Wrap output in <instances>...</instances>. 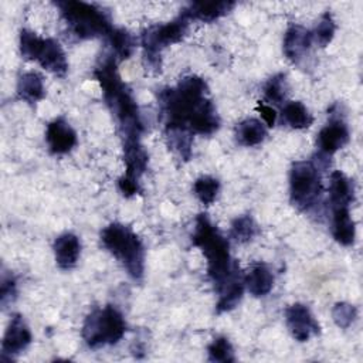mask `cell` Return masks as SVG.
<instances>
[{"label": "cell", "mask_w": 363, "mask_h": 363, "mask_svg": "<svg viewBox=\"0 0 363 363\" xmlns=\"http://www.w3.org/2000/svg\"><path fill=\"white\" fill-rule=\"evenodd\" d=\"M207 82L197 75L183 77L174 86L157 95L164 135L183 133L210 136L220 128L217 109L210 98Z\"/></svg>", "instance_id": "1"}, {"label": "cell", "mask_w": 363, "mask_h": 363, "mask_svg": "<svg viewBox=\"0 0 363 363\" xmlns=\"http://www.w3.org/2000/svg\"><path fill=\"white\" fill-rule=\"evenodd\" d=\"M191 242L207 262V277L217 294L216 313L234 309L242 298L244 272L230 254V242L211 223L207 214L200 213L194 220Z\"/></svg>", "instance_id": "2"}, {"label": "cell", "mask_w": 363, "mask_h": 363, "mask_svg": "<svg viewBox=\"0 0 363 363\" xmlns=\"http://www.w3.org/2000/svg\"><path fill=\"white\" fill-rule=\"evenodd\" d=\"M116 64L118 60L112 54L105 55L94 69V77L101 85L104 101L116 121L122 140L140 139L145 132L142 115L130 88L122 81Z\"/></svg>", "instance_id": "3"}, {"label": "cell", "mask_w": 363, "mask_h": 363, "mask_svg": "<svg viewBox=\"0 0 363 363\" xmlns=\"http://www.w3.org/2000/svg\"><path fill=\"white\" fill-rule=\"evenodd\" d=\"M99 237L102 247L123 267L126 274L135 282H142L146 251L138 234L130 227L115 221L105 225Z\"/></svg>", "instance_id": "4"}, {"label": "cell", "mask_w": 363, "mask_h": 363, "mask_svg": "<svg viewBox=\"0 0 363 363\" xmlns=\"http://www.w3.org/2000/svg\"><path fill=\"white\" fill-rule=\"evenodd\" d=\"M54 4L60 10L69 34L77 40L108 38L115 28L108 11L96 4L78 0H64Z\"/></svg>", "instance_id": "5"}, {"label": "cell", "mask_w": 363, "mask_h": 363, "mask_svg": "<svg viewBox=\"0 0 363 363\" xmlns=\"http://www.w3.org/2000/svg\"><path fill=\"white\" fill-rule=\"evenodd\" d=\"M126 333V322L115 305L94 308L84 319L81 336L88 347L116 345Z\"/></svg>", "instance_id": "6"}, {"label": "cell", "mask_w": 363, "mask_h": 363, "mask_svg": "<svg viewBox=\"0 0 363 363\" xmlns=\"http://www.w3.org/2000/svg\"><path fill=\"white\" fill-rule=\"evenodd\" d=\"M190 20L180 13L176 18L162 24H153L140 34L143 62L152 71H160L162 51L176 43H180L189 31Z\"/></svg>", "instance_id": "7"}, {"label": "cell", "mask_w": 363, "mask_h": 363, "mask_svg": "<svg viewBox=\"0 0 363 363\" xmlns=\"http://www.w3.org/2000/svg\"><path fill=\"white\" fill-rule=\"evenodd\" d=\"M322 169L315 160H296L289 169V201L302 213L319 204L322 197Z\"/></svg>", "instance_id": "8"}, {"label": "cell", "mask_w": 363, "mask_h": 363, "mask_svg": "<svg viewBox=\"0 0 363 363\" xmlns=\"http://www.w3.org/2000/svg\"><path fill=\"white\" fill-rule=\"evenodd\" d=\"M20 54L24 60L35 61L41 68L64 78L68 72V61L61 44L51 37H38L34 31L23 28L18 37Z\"/></svg>", "instance_id": "9"}, {"label": "cell", "mask_w": 363, "mask_h": 363, "mask_svg": "<svg viewBox=\"0 0 363 363\" xmlns=\"http://www.w3.org/2000/svg\"><path fill=\"white\" fill-rule=\"evenodd\" d=\"M125 173L118 179V187L125 197L140 193V177L147 170L149 155L140 139L122 140Z\"/></svg>", "instance_id": "10"}, {"label": "cell", "mask_w": 363, "mask_h": 363, "mask_svg": "<svg viewBox=\"0 0 363 363\" xmlns=\"http://www.w3.org/2000/svg\"><path fill=\"white\" fill-rule=\"evenodd\" d=\"M350 139V132L346 121L342 115L330 113L329 121L320 128L316 136L318 155L322 159L329 160L339 149H342Z\"/></svg>", "instance_id": "11"}, {"label": "cell", "mask_w": 363, "mask_h": 363, "mask_svg": "<svg viewBox=\"0 0 363 363\" xmlns=\"http://www.w3.org/2000/svg\"><path fill=\"white\" fill-rule=\"evenodd\" d=\"M285 325L291 336L298 342H308L311 337L320 333V325L315 319L308 305L295 302L289 305L285 312Z\"/></svg>", "instance_id": "12"}, {"label": "cell", "mask_w": 363, "mask_h": 363, "mask_svg": "<svg viewBox=\"0 0 363 363\" xmlns=\"http://www.w3.org/2000/svg\"><path fill=\"white\" fill-rule=\"evenodd\" d=\"M33 340L31 330L21 315L14 313L7 325L1 340V360L11 362L16 356L24 352Z\"/></svg>", "instance_id": "13"}, {"label": "cell", "mask_w": 363, "mask_h": 363, "mask_svg": "<svg viewBox=\"0 0 363 363\" xmlns=\"http://www.w3.org/2000/svg\"><path fill=\"white\" fill-rule=\"evenodd\" d=\"M45 142L51 155H67L78 143L77 132L69 125V122L62 118H54L48 122L45 129Z\"/></svg>", "instance_id": "14"}, {"label": "cell", "mask_w": 363, "mask_h": 363, "mask_svg": "<svg viewBox=\"0 0 363 363\" xmlns=\"http://www.w3.org/2000/svg\"><path fill=\"white\" fill-rule=\"evenodd\" d=\"M313 43L312 31L299 26L291 24L285 30L282 51L292 64H299L311 51Z\"/></svg>", "instance_id": "15"}, {"label": "cell", "mask_w": 363, "mask_h": 363, "mask_svg": "<svg viewBox=\"0 0 363 363\" xmlns=\"http://www.w3.org/2000/svg\"><path fill=\"white\" fill-rule=\"evenodd\" d=\"M52 251H54V258L58 268L64 271L72 269L78 264V259L81 255L79 237L69 231L60 234L54 240Z\"/></svg>", "instance_id": "16"}, {"label": "cell", "mask_w": 363, "mask_h": 363, "mask_svg": "<svg viewBox=\"0 0 363 363\" xmlns=\"http://www.w3.org/2000/svg\"><path fill=\"white\" fill-rule=\"evenodd\" d=\"M235 7V1H193L189 3L180 13H183L190 21L213 23Z\"/></svg>", "instance_id": "17"}, {"label": "cell", "mask_w": 363, "mask_h": 363, "mask_svg": "<svg viewBox=\"0 0 363 363\" xmlns=\"http://www.w3.org/2000/svg\"><path fill=\"white\" fill-rule=\"evenodd\" d=\"M245 289L255 298L265 296L274 286V274L264 262H254L247 272H244Z\"/></svg>", "instance_id": "18"}, {"label": "cell", "mask_w": 363, "mask_h": 363, "mask_svg": "<svg viewBox=\"0 0 363 363\" xmlns=\"http://www.w3.org/2000/svg\"><path fill=\"white\" fill-rule=\"evenodd\" d=\"M354 200L353 182L340 170H333L329 177V204L330 208L350 207Z\"/></svg>", "instance_id": "19"}, {"label": "cell", "mask_w": 363, "mask_h": 363, "mask_svg": "<svg viewBox=\"0 0 363 363\" xmlns=\"http://www.w3.org/2000/svg\"><path fill=\"white\" fill-rule=\"evenodd\" d=\"M332 210V235L343 247H350L356 240V224L350 216V207H337Z\"/></svg>", "instance_id": "20"}, {"label": "cell", "mask_w": 363, "mask_h": 363, "mask_svg": "<svg viewBox=\"0 0 363 363\" xmlns=\"http://www.w3.org/2000/svg\"><path fill=\"white\" fill-rule=\"evenodd\" d=\"M234 136L238 145L252 147L264 142L267 138V128L262 121L257 118H245L238 122L234 130Z\"/></svg>", "instance_id": "21"}, {"label": "cell", "mask_w": 363, "mask_h": 363, "mask_svg": "<svg viewBox=\"0 0 363 363\" xmlns=\"http://www.w3.org/2000/svg\"><path fill=\"white\" fill-rule=\"evenodd\" d=\"M16 89H17L18 98L30 105L40 102L45 96L43 77L35 71H28L21 74L18 77Z\"/></svg>", "instance_id": "22"}, {"label": "cell", "mask_w": 363, "mask_h": 363, "mask_svg": "<svg viewBox=\"0 0 363 363\" xmlns=\"http://www.w3.org/2000/svg\"><path fill=\"white\" fill-rule=\"evenodd\" d=\"M281 118L292 129H306L313 123V116L301 101H286L281 109Z\"/></svg>", "instance_id": "23"}, {"label": "cell", "mask_w": 363, "mask_h": 363, "mask_svg": "<svg viewBox=\"0 0 363 363\" xmlns=\"http://www.w3.org/2000/svg\"><path fill=\"white\" fill-rule=\"evenodd\" d=\"M259 233L258 224L251 214H241L231 221L230 238L238 244H247L252 241Z\"/></svg>", "instance_id": "24"}, {"label": "cell", "mask_w": 363, "mask_h": 363, "mask_svg": "<svg viewBox=\"0 0 363 363\" xmlns=\"http://www.w3.org/2000/svg\"><path fill=\"white\" fill-rule=\"evenodd\" d=\"M289 94V85L286 74L278 72L267 79L264 85V98L268 105H282L286 102Z\"/></svg>", "instance_id": "25"}, {"label": "cell", "mask_w": 363, "mask_h": 363, "mask_svg": "<svg viewBox=\"0 0 363 363\" xmlns=\"http://www.w3.org/2000/svg\"><path fill=\"white\" fill-rule=\"evenodd\" d=\"M106 40L116 60H128L135 50V38L126 28L115 27Z\"/></svg>", "instance_id": "26"}, {"label": "cell", "mask_w": 363, "mask_h": 363, "mask_svg": "<svg viewBox=\"0 0 363 363\" xmlns=\"http://www.w3.org/2000/svg\"><path fill=\"white\" fill-rule=\"evenodd\" d=\"M218 191H220V182L218 179L210 174H201L193 183V194L204 206L213 204L218 196Z\"/></svg>", "instance_id": "27"}, {"label": "cell", "mask_w": 363, "mask_h": 363, "mask_svg": "<svg viewBox=\"0 0 363 363\" xmlns=\"http://www.w3.org/2000/svg\"><path fill=\"white\" fill-rule=\"evenodd\" d=\"M207 357L210 362H235L234 347L225 336H216L207 346Z\"/></svg>", "instance_id": "28"}, {"label": "cell", "mask_w": 363, "mask_h": 363, "mask_svg": "<svg viewBox=\"0 0 363 363\" xmlns=\"http://www.w3.org/2000/svg\"><path fill=\"white\" fill-rule=\"evenodd\" d=\"M335 33H336V24H335V20L332 17V14L329 11H325L315 30L312 31V35H313V41L320 47V48H325L330 44V41L333 40L335 37Z\"/></svg>", "instance_id": "29"}, {"label": "cell", "mask_w": 363, "mask_h": 363, "mask_svg": "<svg viewBox=\"0 0 363 363\" xmlns=\"http://www.w3.org/2000/svg\"><path fill=\"white\" fill-rule=\"evenodd\" d=\"M357 318V309L349 302H336L332 308V319L340 329H347Z\"/></svg>", "instance_id": "30"}, {"label": "cell", "mask_w": 363, "mask_h": 363, "mask_svg": "<svg viewBox=\"0 0 363 363\" xmlns=\"http://www.w3.org/2000/svg\"><path fill=\"white\" fill-rule=\"evenodd\" d=\"M17 298V281L11 272L3 271L1 284H0V305L7 308Z\"/></svg>", "instance_id": "31"}, {"label": "cell", "mask_w": 363, "mask_h": 363, "mask_svg": "<svg viewBox=\"0 0 363 363\" xmlns=\"http://www.w3.org/2000/svg\"><path fill=\"white\" fill-rule=\"evenodd\" d=\"M257 109H258V112L261 113V118H262V121L265 122V125L269 126V128H272V126L275 125V121H277V112H275V109H274L271 105H268V104H265V102H261V101L258 102Z\"/></svg>", "instance_id": "32"}]
</instances>
